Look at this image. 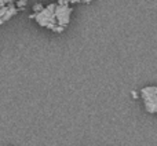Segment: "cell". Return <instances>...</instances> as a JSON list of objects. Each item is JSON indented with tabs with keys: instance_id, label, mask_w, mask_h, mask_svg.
<instances>
[{
	"instance_id": "1",
	"label": "cell",
	"mask_w": 157,
	"mask_h": 146,
	"mask_svg": "<svg viewBox=\"0 0 157 146\" xmlns=\"http://www.w3.org/2000/svg\"><path fill=\"white\" fill-rule=\"evenodd\" d=\"M141 95L147 113H157V87H144L141 91Z\"/></svg>"
},
{
	"instance_id": "2",
	"label": "cell",
	"mask_w": 157,
	"mask_h": 146,
	"mask_svg": "<svg viewBox=\"0 0 157 146\" xmlns=\"http://www.w3.org/2000/svg\"><path fill=\"white\" fill-rule=\"evenodd\" d=\"M55 7H57V4H50V6H47L46 8H43L41 13L36 14V17H35L36 22H37L39 25H41V26H46V28L52 29V28L57 25V19H55Z\"/></svg>"
},
{
	"instance_id": "3",
	"label": "cell",
	"mask_w": 157,
	"mask_h": 146,
	"mask_svg": "<svg viewBox=\"0 0 157 146\" xmlns=\"http://www.w3.org/2000/svg\"><path fill=\"white\" fill-rule=\"evenodd\" d=\"M71 14L72 7L69 6H58L55 7V19H57V25L65 28L71 21Z\"/></svg>"
},
{
	"instance_id": "4",
	"label": "cell",
	"mask_w": 157,
	"mask_h": 146,
	"mask_svg": "<svg viewBox=\"0 0 157 146\" xmlns=\"http://www.w3.org/2000/svg\"><path fill=\"white\" fill-rule=\"evenodd\" d=\"M17 13H18V8H15L14 6H8V10L6 11V14L2 17V18H0V25L4 24L6 21H8V19H10L13 15H15Z\"/></svg>"
},
{
	"instance_id": "5",
	"label": "cell",
	"mask_w": 157,
	"mask_h": 146,
	"mask_svg": "<svg viewBox=\"0 0 157 146\" xmlns=\"http://www.w3.org/2000/svg\"><path fill=\"white\" fill-rule=\"evenodd\" d=\"M26 4H28V0H18V2H17V7L21 8V10H24V8L26 7Z\"/></svg>"
},
{
	"instance_id": "6",
	"label": "cell",
	"mask_w": 157,
	"mask_h": 146,
	"mask_svg": "<svg viewBox=\"0 0 157 146\" xmlns=\"http://www.w3.org/2000/svg\"><path fill=\"white\" fill-rule=\"evenodd\" d=\"M33 11H35V14H39L43 11V6L41 4H35V7H33Z\"/></svg>"
}]
</instances>
